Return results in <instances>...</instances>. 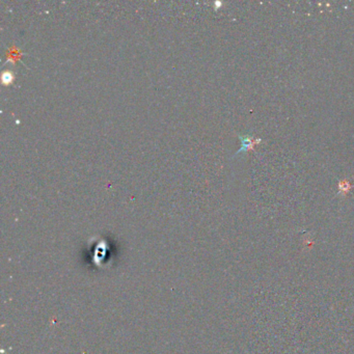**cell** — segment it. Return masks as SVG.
<instances>
[{"label":"cell","mask_w":354,"mask_h":354,"mask_svg":"<svg viewBox=\"0 0 354 354\" xmlns=\"http://www.w3.org/2000/svg\"><path fill=\"white\" fill-rule=\"evenodd\" d=\"M239 138H240V140H241L242 147H241V149H240L236 154H240V153H242V152H246V151H248V150H250V149H254V147H255L256 145H258V144L261 141L260 138L254 139V138L248 136V135H245V136L239 135Z\"/></svg>","instance_id":"cell-1"},{"label":"cell","mask_w":354,"mask_h":354,"mask_svg":"<svg viewBox=\"0 0 354 354\" xmlns=\"http://www.w3.org/2000/svg\"><path fill=\"white\" fill-rule=\"evenodd\" d=\"M2 78H3V81L5 83H11L12 80H13V74H12L11 71H6V72L3 73Z\"/></svg>","instance_id":"cell-2"}]
</instances>
